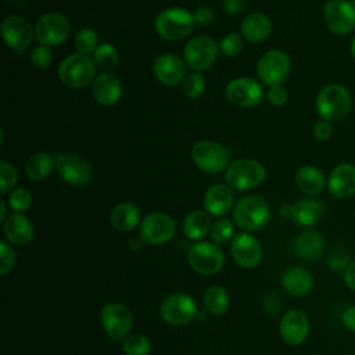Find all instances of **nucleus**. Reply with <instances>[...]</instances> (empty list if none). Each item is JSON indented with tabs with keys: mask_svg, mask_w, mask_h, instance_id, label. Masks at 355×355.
I'll return each instance as SVG.
<instances>
[{
	"mask_svg": "<svg viewBox=\"0 0 355 355\" xmlns=\"http://www.w3.org/2000/svg\"><path fill=\"white\" fill-rule=\"evenodd\" d=\"M3 232L8 243L15 245H26L35 236L33 223L24 214L15 212L3 222Z\"/></svg>",
	"mask_w": 355,
	"mask_h": 355,
	"instance_id": "24",
	"label": "nucleus"
},
{
	"mask_svg": "<svg viewBox=\"0 0 355 355\" xmlns=\"http://www.w3.org/2000/svg\"><path fill=\"white\" fill-rule=\"evenodd\" d=\"M230 252L234 262L244 269L257 268L263 257L261 243L248 233H239L232 239Z\"/></svg>",
	"mask_w": 355,
	"mask_h": 355,
	"instance_id": "18",
	"label": "nucleus"
},
{
	"mask_svg": "<svg viewBox=\"0 0 355 355\" xmlns=\"http://www.w3.org/2000/svg\"><path fill=\"white\" fill-rule=\"evenodd\" d=\"M219 53V46L216 40L207 35H200L190 39L183 50V60L186 65L196 71L201 72L208 69L216 61Z\"/></svg>",
	"mask_w": 355,
	"mask_h": 355,
	"instance_id": "8",
	"label": "nucleus"
},
{
	"mask_svg": "<svg viewBox=\"0 0 355 355\" xmlns=\"http://www.w3.org/2000/svg\"><path fill=\"white\" fill-rule=\"evenodd\" d=\"M93 61L96 67L103 69V72H112L119 62V54L112 44L103 43L93 53Z\"/></svg>",
	"mask_w": 355,
	"mask_h": 355,
	"instance_id": "34",
	"label": "nucleus"
},
{
	"mask_svg": "<svg viewBox=\"0 0 355 355\" xmlns=\"http://www.w3.org/2000/svg\"><path fill=\"white\" fill-rule=\"evenodd\" d=\"M349 53H351L352 58L355 60V35L352 36V39H351V43H349Z\"/></svg>",
	"mask_w": 355,
	"mask_h": 355,
	"instance_id": "52",
	"label": "nucleus"
},
{
	"mask_svg": "<svg viewBox=\"0 0 355 355\" xmlns=\"http://www.w3.org/2000/svg\"><path fill=\"white\" fill-rule=\"evenodd\" d=\"M8 204L10 207L19 214H24L25 211H28L31 208L32 204V196L29 193V190L24 189V187H18L14 189L10 196H8Z\"/></svg>",
	"mask_w": 355,
	"mask_h": 355,
	"instance_id": "39",
	"label": "nucleus"
},
{
	"mask_svg": "<svg viewBox=\"0 0 355 355\" xmlns=\"http://www.w3.org/2000/svg\"><path fill=\"white\" fill-rule=\"evenodd\" d=\"M343 279L347 288H349L351 291H355V261H352L347 266V269L343 272Z\"/></svg>",
	"mask_w": 355,
	"mask_h": 355,
	"instance_id": "50",
	"label": "nucleus"
},
{
	"mask_svg": "<svg viewBox=\"0 0 355 355\" xmlns=\"http://www.w3.org/2000/svg\"><path fill=\"white\" fill-rule=\"evenodd\" d=\"M15 251L14 248L6 241L1 240L0 241V275H7L10 273L14 266H15Z\"/></svg>",
	"mask_w": 355,
	"mask_h": 355,
	"instance_id": "43",
	"label": "nucleus"
},
{
	"mask_svg": "<svg viewBox=\"0 0 355 355\" xmlns=\"http://www.w3.org/2000/svg\"><path fill=\"white\" fill-rule=\"evenodd\" d=\"M327 189L330 194L340 200H347L355 196V165L341 162L334 166L327 178Z\"/></svg>",
	"mask_w": 355,
	"mask_h": 355,
	"instance_id": "22",
	"label": "nucleus"
},
{
	"mask_svg": "<svg viewBox=\"0 0 355 355\" xmlns=\"http://www.w3.org/2000/svg\"><path fill=\"white\" fill-rule=\"evenodd\" d=\"M100 322L108 338L114 341L123 340L133 327V315L126 305L108 302L101 309Z\"/></svg>",
	"mask_w": 355,
	"mask_h": 355,
	"instance_id": "11",
	"label": "nucleus"
},
{
	"mask_svg": "<svg viewBox=\"0 0 355 355\" xmlns=\"http://www.w3.org/2000/svg\"><path fill=\"white\" fill-rule=\"evenodd\" d=\"M234 233V226H233V222L230 219H219L216 220L212 226H211V240L215 243V244H225L227 243L229 240H232V237Z\"/></svg>",
	"mask_w": 355,
	"mask_h": 355,
	"instance_id": "38",
	"label": "nucleus"
},
{
	"mask_svg": "<svg viewBox=\"0 0 355 355\" xmlns=\"http://www.w3.org/2000/svg\"><path fill=\"white\" fill-rule=\"evenodd\" d=\"M0 208H1V214H0V220L1 222H4L6 219H7V205H6V202L1 200L0 201Z\"/></svg>",
	"mask_w": 355,
	"mask_h": 355,
	"instance_id": "51",
	"label": "nucleus"
},
{
	"mask_svg": "<svg viewBox=\"0 0 355 355\" xmlns=\"http://www.w3.org/2000/svg\"><path fill=\"white\" fill-rule=\"evenodd\" d=\"M282 284L286 293L293 297H302L312 290L313 277L312 275L300 266H293L284 270L282 276Z\"/></svg>",
	"mask_w": 355,
	"mask_h": 355,
	"instance_id": "28",
	"label": "nucleus"
},
{
	"mask_svg": "<svg viewBox=\"0 0 355 355\" xmlns=\"http://www.w3.org/2000/svg\"><path fill=\"white\" fill-rule=\"evenodd\" d=\"M110 222L119 232H130L140 222V209L133 202H119L112 208Z\"/></svg>",
	"mask_w": 355,
	"mask_h": 355,
	"instance_id": "30",
	"label": "nucleus"
},
{
	"mask_svg": "<svg viewBox=\"0 0 355 355\" xmlns=\"http://www.w3.org/2000/svg\"><path fill=\"white\" fill-rule=\"evenodd\" d=\"M161 318L171 326H184L197 315V305L193 297L186 293H175L164 298L159 306Z\"/></svg>",
	"mask_w": 355,
	"mask_h": 355,
	"instance_id": "12",
	"label": "nucleus"
},
{
	"mask_svg": "<svg viewBox=\"0 0 355 355\" xmlns=\"http://www.w3.org/2000/svg\"><path fill=\"white\" fill-rule=\"evenodd\" d=\"M1 36L11 50L22 53L32 44L35 29L24 17L7 15L1 22Z\"/></svg>",
	"mask_w": 355,
	"mask_h": 355,
	"instance_id": "16",
	"label": "nucleus"
},
{
	"mask_svg": "<svg viewBox=\"0 0 355 355\" xmlns=\"http://www.w3.org/2000/svg\"><path fill=\"white\" fill-rule=\"evenodd\" d=\"M54 161L60 178L69 186L83 187L90 183L93 168L83 157L73 153H57Z\"/></svg>",
	"mask_w": 355,
	"mask_h": 355,
	"instance_id": "9",
	"label": "nucleus"
},
{
	"mask_svg": "<svg viewBox=\"0 0 355 355\" xmlns=\"http://www.w3.org/2000/svg\"><path fill=\"white\" fill-rule=\"evenodd\" d=\"M229 151L212 140H200L191 148L194 165L205 173H219L229 166Z\"/></svg>",
	"mask_w": 355,
	"mask_h": 355,
	"instance_id": "7",
	"label": "nucleus"
},
{
	"mask_svg": "<svg viewBox=\"0 0 355 355\" xmlns=\"http://www.w3.org/2000/svg\"><path fill=\"white\" fill-rule=\"evenodd\" d=\"M243 49V37L239 33H227L220 44H219V50L226 55V57H236Z\"/></svg>",
	"mask_w": 355,
	"mask_h": 355,
	"instance_id": "44",
	"label": "nucleus"
},
{
	"mask_svg": "<svg viewBox=\"0 0 355 355\" xmlns=\"http://www.w3.org/2000/svg\"><path fill=\"white\" fill-rule=\"evenodd\" d=\"M313 137L319 141H327L331 136H333V126L331 122L324 121V119H319L312 129Z\"/></svg>",
	"mask_w": 355,
	"mask_h": 355,
	"instance_id": "46",
	"label": "nucleus"
},
{
	"mask_svg": "<svg viewBox=\"0 0 355 355\" xmlns=\"http://www.w3.org/2000/svg\"><path fill=\"white\" fill-rule=\"evenodd\" d=\"M180 85H182L183 94L191 100L201 97L205 90V79L200 72L189 73Z\"/></svg>",
	"mask_w": 355,
	"mask_h": 355,
	"instance_id": "37",
	"label": "nucleus"
},
{
	"mask_svg": "<svg viewBox=\"0 0 355 355\" xmlns=\"http://www.w3.org/2000/svg\"><path fill=\"white\" fill-rule=\"evenodd\" d=\"M194 15V21L196 24H200V25H207L209 22L214 21L215 18V11L208 7V6H200L196 12L193 14Z\"/></svg>",
	"mask_w": 355,
	"mask_h": 355,
	"instance_id": "47",
	"label": "nucleus"
},
{
	"mask_svg": "<svg viewBox=\"0 0 355 355\" xmlns=\"http://www.w3.org/2000/svg\"><path fill=\"white\" fill-rule=\"evenodd\" d=\"M223 8L227 14L237 15L244 10V0H222Z\"/></svg>",
	"mask_w": 355,
	"mask_h": 355,
	"instance_id": "49",
	"label": "nucleus"
},
{
	"mask_svg": "<svg viewBox=\"0 0 355 355\" xmlns=\"http://www.w3.org/2000/svg\"><path fill=\"white\" fill-rule=\"evenodd\" d=\"M211 232V219L205 211H191L183 220V233L190 240H200Z\"/></svg>",
	"mask_w": 355,
	"mask_h": 355,
	"instance_id": "32",
	"label": "nucleus"
},
{
	"mask_svg": "<svg viewBox=\"0 0 355 355\" xmlns=\"http://www.w3.org/2000/svg\"><path fill=\"white\" fill-rule=\"evenodd\" d=\"M291 71L290 57L277 49L263 53L257 62V75L268 86L282 85Z\"/></svg>",
	"mask_w": 355,
	"mask_h": 355,
	"instance_id": "10",
	"label": "nucleus"
},
{
	"mask_svg": "<svg viewBox=\"0 0 355 355\" xmlns=\"http://www.w3.org/2000/svg\"><path fill=\"white\" fill-rule=\"evenodd\" d=\"M327 29L336 35H348L355 29V6L352 0H327L323 6Z\"/></svg>",
	"mask_w": 355,
	"mask_h": 355,
	"instance_id": "14",
	"label": "nucleus"
},
{
	"mask_svg": "<svg viewBox=\"0 0 355 355\" xmlns=\"http://www.w3.org/2000/svg\"><path fill=\"white\" fill-rule=\"evenodd\" d=\"M270 216L268 201L257 194H250L239 200L233 209L236 226L244 232H252L263 227Z\"/></svg>",
	"mask_w": 355,
	"mask_h": 355,
	"instance_id": "2",
	"label": "nucleus"
},
{
	"mask_svg": "<svg viewBox=\"0 0 355 355\" xmlns=\"http://www.w3.org/2000/svg\"><path fill=\"white\" fill-rule=\"evenodd\" d=\"M287 98H288V93L286 90V87L283 85H273V86H269V90H268V100L272 105H276V107H282L287 103Z\"/></svg>",
	"mask_w": 355,
	"mask_h": 355,
	"instance_id": "45",
	"label": "nucleus"
},
{
	"mask_svg": "<svg viewBox=\"0 0 355 355\" xmlns=\"http://www.w3.org/2000/svg\"><path fill=\"white\" fill-rule=\"evenodd\" d=\"M282 340L293 347L301 345L309 336V320L301 309L287 311L279 322Z\"/></svg>",
	"mask_w": 355,
	"mask_h": 355,
	"instance_id": "21",
	"label": "nucleus"
},
{
	"mask_svg": "<svg viewBox=\"0 0 355 355\" xmlns=\"http://www.w3.org/2000/svg\"><path fill=\"white\" fill-rule=\"evenodd\" d=\"M184 60L173 53L159 54L153 62V73L157 80L165 86H176L187 76Z\"/></svg>",
	"mask_w": 355,
	"mask_h": 355,
	"instance_id": "20",
	"label": "nucleus"
},
{
	"mask_svg": "<svg viewBox=\"0 0 355 355\" xmlns=\"http://www.w3.org/2000/svg\"><path fill=\"white\" fill-rule=\"evenodd\" d=\"M351 262V255L344 247L333 248L327 257L329 268L334 272H344Z\"/></svg>",
	"mask_w": 355,
	"mask_h": 355,
	"instance_id": "41",
	"label": "nucleus"
},
{
	"mask_svg": "<svg viewBox=\"0 0 355 355\" xmlns=\"http://www.w3.org/2000/svg\"><path fill=\"white\" fill-rule=\"evenodd\" d=\"M294 182L297 189L306 196L319 194L327 184L323 171L315 165H304L297 169Z\"/></svg>",
	"mask_w": 355,
	"mask_h": 355,
	"instance_id": "27",
	"label": "nucleus"
},
{
	"mask_svg": "<svg viewBox=\"0 0 355 355\" xmlns=\"http://www.w3.org/2000/svg\"><path fill=\"white\" fill-rule=\"evenodd\" d=\"M282 216L291 218L295 223L301 226H313L316 225L323 214H324V204L313 197H302L297 200L294 204L284 205L280 211Z\"/></svg>",
	"mask_w": 355,
	"mask_h": 355,
	"instance_id": "19",
	"label": "nucleus"
},
{
	"mask_svg": "<svg viewBox=\"0 0 355 355\" xmlns=\"http://www.w3.org/2000/svg\"><path fill=\"white\" fill-rule=\"evenodd\" d=\"M265 166L251 158H243L230 162L225 172V180L227 186L234 190L255 189L265 180Z\"/></svg>",
	"mask_w": 355,
	"mask_h": 355,
	"instance_id": "5",
	"label": "nucleus"
},
{
	"mask_svg": "<svg viewBox=\"0 0 355 355\" xmlns=\"http://www.w3.org/2000/svg\"><path fill=\"white\" fill-rule=\"evenodd\" d=\"M54 157L47 153H35L31 155L25 164V173L33 182H42L50 176L54 168Z\"/></svg>",
	"mask_w": 355,
	"mask_h": 355,
	"instance_id": "31",
	"label": "nucleus"
},
{
	"mask_svg": "<svg viewBox=\"0 0 355 355\" xmlns=\"http://www.w3.org/2000/svg\"><path fill=\"white\" fill-rule=\"evenodd\" d=\"M351 94L340 83L324 85L316 94L315 108L320 119L329 122L343 121L351 111Z\"/></svg>",
	"mask_w": 355,
	"mask_h": 355,
	"instance_id": "1",
	"label": "nucleus"
},
{
	"mask_svg": "<svg viewBox=\"0 0 355 355\" xmlns=\"http://www.w3.org/2000/svg\"><path fill=\"white\" fill-rule=\"evenodd\" d=\"M29 60H31V64L37 68V69H46L50 67L51 61H53V53L50 50L49 46H44V44H39L36 47H33L31 50V54H29Z\"/></svg>",
	"mask_w": 355,
	"mask_h": 355,
	"instance_id": "42",
	"label": "nucleus"
},
{
	"mask_svg": "<svg viewBox=\"0 0 355 355\" xmlns=\"http://www.w3.org/2000/svg\"><path fill=\"white\" fill-rule=\"evenodd\" d=\"M18 182L17 169L7 161H0V191L3 194L11 191Z\"/></svg>",
	"mask_w": 355,
	"mask_h": 355,
	"instance_id": "40",
	"label": "nucleus"
},
{
	"mask_svg": "<svg viewBox=\"0 0 355 355\" xmlns=\"http://www.w3.org/2000/svg\"><path fill=\"white\" fill-rule=\"evenodd\" d=\"M194 24V15L187 10L166 8L157 15L154 28L162 39L179 42L191 33Z\"/></svg>",
	"mask_w": 355,
	"mask_h": 355,
	"instance_id": "4",
	"label": "nucleus"
},
{
	"mask_svg": "<svg viewBox=\"0 0 355 355\" xmlns=\"http://www.w3.org/2000/svg\"><path fill=\"white\" fill-rule=\"evenodd\" d=\"M187 262L200 275H215L223 268L225 254L215 243L196 241L189 247Z\"/></svg>",
	"mask_w": 355,
	"mask_h": 355,
	"instance_id": "6",
	"label": "nucleus"
},
{
	"mask_svg": "<svg viewBox=\"0 0 355 355\" xmlns=\"http://www.w3.org/2000/svg\"><path fill=\"white\" fill-rule=\"evenodd\" d=\"M341 323L347 330L355 333V305H351L343 311Z\"/></svg>",
	"mask_w": 355,
	"mask_h": 355,
	"instance_id": "48",
	"label": "nucleus"
},
{
	"mask_svg": "<svg viewBox=\"0 0 355 355\" xmlns=\"http://www.w3.org/2000/svg\"><path fill=\"white\" fill-rule=\"evenodd\" d=\"M204 305L208 312L222 315L229 308V294L222 286H211L204 293Z\"/></svg>",
	"mask_w": 355,
	"mask_h": 355,
	"instance_id": "33",
	"label": "nucleus"
},
{
	"mask_svg": "<svg viewBox=\"0 0 355 355\" xmlns=\"http://www.w3.org/2000/svg\"><path fill=\"white\" fill-rule=\"evenodd\" d=\"M58 78L67 87H86L96 79V64L90 55L80 53L71 54L60 62Z\"/></svg>",
	"mask_w": 355,
	"mask_h": 355,
	"instance_id": "3",
	"label": "nucleus"
},
{
	"mask_svg": "<svg viewBox=\"0 0 355 355\" xmlns=\"http://www.w3.org/2000/svg\"><path fill=\"white\" fill-rule=\"evenodd\" d=\"M35 37L40 44L58 46L69 35L71 25L68 19L60 12L42 14L35 24Z\"/></svg>",
	"mask_w": 355,
	"mask_h": 355,
	"instance_id": "13",
	"label": "nucleus"
},
{
	"mask_svg": "<svg viewBox=\"0 0 355 355\" xmlns=\"http://www.w3.org/2000/svg\"><path fill=\"white\" fill-rule=\"evenodd\" d=\"M324 250V239L316 230H308L295 237L293 243V251L297 257L312 261L316 259Z\"/></svg>",
	"mask_w": 355,
	"mask_h": 355,
	"instance_id": "29",
	"label": "nucleus"
},
{
	"mask_svg": "<svg viewBox=\"0 0 355 355\" xmlns=\"http://www.w3.org/2000/svg\"><path fill=\"white\" fill-rule=\"evenodd\" d=\"M92 94L100 105L116 104L122 96L121 79L114 72H101L92 83Z\"/></svg>",
	"mask_w": 355,
	"mask_h": 355,
	"instance_id": "23",
	"label": "nucleus"
},
{
	"mask_svg": "<svg viewBox=\"0 0 355 355\" xmlns=\"http://www.w3.org/2000/svg\"><path fill=\"white\" fill-rule=\"evenodd\" d=\"M122 351L125 355H148L151 351V341L144 334H129L122 340Z\"/></svg>",
	"mask_w": 355,
	"mask_h": 355,
	"instance_id": "35",
	"label": "nucleus"
},
{
	"mask_svg": "<svg viewBox=\"0 0 355 355\" xmlns=\"http://www.w3.org/2000/svg\"><path fill=\"white\" fill-rule=\"evenodd\" d=\"M175 220L164 212H151L140 222V239L151 245H161L173 239Z\"/></svg>",
	"mask_w": 355,
	"mask_h": 355,
	"instance_id": "15",
	"label": "nucleus"
},
{
	"mask_svg": "<svg viewBox=\"0 0 355 355\" xmlns=\"http://www.w3.org/2000/svg\"><path fill=\"white\" fill-rule=\"evenodd\" d=\"M225 93L226 98L233 105L240 108H251L261 101L263 92L258 80L248 76H240L232 79L226 85Z\"/></svg>",
	"mask_w": 355,
	"mask_h": 355,
	"instance_id": "17",
	"label": "nucleus"
},
{
	"mask_svg": "<svg viewBox=\"0 0 355 355\" xmlns=\"http://www.w3.org/2000/svg\"><path fill=\"white\" fill-rule=\"evenodd\" d=\"M241 36L250 43L266 40L272 32V21L263 12H252L244 17L240 25Z\"/></svg>",
	"mask_w": 355,
	"mask_h": 355,
	"instance_id": "26",
	"label": "nucleus"
},
{
	"mask_svg": "<svg viewBox=\"0 0 355 355\" xmlns=\"http://www.w3.org/2000/svg\"><path fill=\"white\" fill-rule=\"evenodd\" d=\"M233 193L227 184H212L202 200L204 209L211 216H223L233 208Z\"/></svg>",
	"mask_w": 355,
	"mask_h": 355,
	"instance_id": "25",
	"label": "nucleus"
},
{
	"mask_svg": "<svg viewBox=\"0 0 355 355\" xmlns=\"http://www.w3.org/2000/svg\"><path fill=\"white\" fill-rule=\"evenodd\" d=\"M73 44L78 53L89 55L90 53H94V50L98 47V35L92 28H82L75 35Z\"/></svg>",
	"mask_w": 355,
	"mask_h": 355,
	"instance_id": "36",
	"label": "nucleus"
}]
</instances>
